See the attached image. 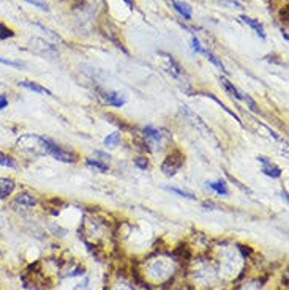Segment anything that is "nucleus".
Instances as JSON below:
<instances>
[{"label":"nucleus","mask_w":289,"mask_h":290,"mask_svg":"<svg viewBox=\"0 0 289 290\" xmlns=\"http://www.w3.org/2000/svg\"><path fill=\"white\" fill-rule=\"evenodd\" d=\"M45 150L48 156H52L54 159L62 161V162H74L77 158L76 155L68 150V148H63L62 145H57L55 142H52L51 139L45 137Z\"/></svg>","instance_id":"obj_1"},{"label":"nucleus","mask_w":289,"mask_h":290,"mask_svg":"<svg viewBox=\"0 0 289 290\" xmlns=\"http://www.w3.org/2000/svg\"><path fill=\"white\" fill-rule=\"evenodd\" d=\"M183 161H185V156L180 152H172L171 155H168L163 164H161V172L166 177H174L183 166Z\"/></svg>","instance_id":"obj_2"},{"label":"nucleus","mask_w":289,"mask_h":290,"mask_svg":"<svg viewBox=\"0 0 289 290\" xmlns=\"http://www.w3.org/2000/svg\"><path fill=\"white\" fill-rule=\"evenodd\" d=\"M18 183L11 177H0V201H6L16 193Z\"/></svg>","instance_id":"obj_3"},{"label":"nucleus","mask_w":289,"mask_h":290,"mask_svg":"<svg viewBox=\"0 0 289 290\" xmlns=\"http://www.w3.org/2000/svg\"><path fill=\"white\" fill-rule=\"evenodd\" d=\"M144 134V139H145V145H149L147 148H150V150H157V145L161 144V139H163V134H161L157 128H153V126H145L143 130Z\"/></svg>","instance_id":"obj_4"},{"label":"nucleus","mask_w":289,"mask_h":290,"mask_svg":"<svg viewBox=\"0 0 289 290\" xmlns=\"http://www.w3.org/2000/svg\"><path fill=\"white\" fill-rule=\"evenodd\" d=\"M261 164H263V174L267 175V177H270V178H280L281 177V169L277 166V164H273V162L267 158V156H263V155H259V156L256 158Z\"/></svg>","instance_id":"obj_5"},{"label":"nucleus","mask_w":289,"mask_h":290,"mask_svg":"<svg viewBox=\"0 0 289 290\" xmlns=\"http://www.w3.org/2000/svg\"><path fill=\"white\" fill-rule=\"evenodd\" d=\"M37 202H38L37 197H35L32 193H29V191H19V193L15 196V199H13V203H16L23 208H32L37 205Z\"/></svg>","instance_id":"obj_6"},{"label":"nucleus","mask_w":289,"mask_h":290,"mask_svg":"<svg viewBox=\"0 0 289 290\" xmlns=\"http://www.w3.org/2000/svg\"><path fill=\"white\" fill-rule=\"evenodd\" d=\"M101 98L104 103L108 106H112V108H122L126 103V98L122 93H117V91H104Z\"/></svg>","instance_id":"obj_7"},{"label":"nucleus","mask_w":289,"mask_h":290,"mask_svg":"<svg viewBox=\"0 0 289 290\" xmlns=\"http://www.w3.org/2000/svg\"><path fill=\"white\" fill-rule=\"evenodd\" d=\"M18 86L19 87H23V89H27V90H30V91H35V93H40V95H46V96H52V91L43 87V86H40L38 82H35V81H19L18 82Z\"/></svg>","instance_id":"obj_8"},{"label":"nucleus","mask_w":289,"mask_h":290,"mask_svg":"<svg viewBox=\"0 0 289 290\" xmlns=\"http://www.w3.org/2000/svg\"><path fill=\"white\" fill-rule=\"evenodd\" d=\"M169 3L174 6V10L179 13V15L185 19V21H192V6L188 3L177 2V0H169Z\"/></svg>","instance_id":"obj_9"},{"label":"nucleus","mask_w":289,"mask_h":290,"mask_svg":"<svg viewBox=\"0 0 289 290\" xmlns=\"http://www.w3.org/2000/svg\"><path fill=\"white\" fill-rule=\"evenodd\" d=\"M243 22L246 24V25H250L253 30L256 32V35L261 38V40H265V32H264V27H263V24L259 22V21H256V19H253V18H248V16H242L241 18Z\"/></svg>","instance_id":"obj_10"},{"label":"nucleus","mask_w":289,"mask_h":290,"mask_svg":"<svg viewBox=\"0 0 289 290\" xmlns=\"http://www.w3.org/2000/svg\"><path fill=\"white\" fill-rule=\"evenodd\" d=\"M220 82H221V86L224 87V90H226L231 96H234L236 100H242V93L237 90V87L229 79H226V77H220Z\"/></svg>","instance_id":"obj_11"},{"label":"nucleus","mask_w":289,"mask_h":290,"mask_svg":"<svg viewBox=\"0 0 289 290\" xmlns=\"http://www.w3.org/2000/svg\"><path fill=\"white\" fill-rule=\"evenodd\" d=\"M0 167H5V169H16L18 167V161L16 158H13L11 155L5 153L0 150Z\"/></svg>","instance_id":"obj_12"},{"label":"nucleus","mask_w":289,"mask_h":290,"mask_svg":"<svg viewBox=\"0 0 289 290\" xmlns=\"http://www.w3.org/2000/svg\"><path fill=\"white\" fill-rule=\"evenodd\" d=\"M207 186L210 189H214L217 194H220V196H228L229 194V191L226 188V183L221 181V180H218V181H210L207 183Z\"/></svg>","instance_id":"obj_13"},{"label":"nucleus","mask_w":289,"mask_h":290,"mask_svg":"<svg viewBox=\"0 0 289 290\" xmlns=\"http://www.w3.org/2000/svg\"><path fill=\"white\" fill-rule=\"evenodd\" d=\"M201 54H202V55H206V59L212 62L217 68H220L223 73H228V71H226V68H224V65H223V62H221L220 59H218L215 54H212L210 51H207V49H202V52H201Z\"/></svg>","instance_id":"obj_14"},{"label":"nucleus","mask_w":289,"mask_h":290,"mask_svg":"<svg viewBox=\"0 0 289 290\" xmlns=\"http://www.w3.org/2000/svg\"><path fill=\"white\" fill-rule=\"evenodd\" d=\"M204 95H206L207 98H210V100H212V101H215V103H217L218 106H220V108H221V109H223L224 112H228V114H229V115H231L232 118H234V120H237V122H239V123H241V125H242V120H241V118H239V115H237V114H234V112H232V111H231L229 108H226V104H223V103H221L220 100H218V98H217V96H214L212 93H204Z\"/></svg>","instance_id":"obj_15"},{"label":"nucleus","mask_w":289,"mask_h":290,"mask_svg":"<svg viewBox=\"0 0 289 290\" xmlns=\"http://www.w3.org/2000/svg\"><path fill=\"white\" fill-rule=\"evenodd\" d=\"M87 166L94 167L100 172H108L109 171V166L106 164V162L100 161V159H87Z\"/></svg>","instance_id":"obj_16"},{"label":"nucleus","mask_w":289,"mask_h":290,"mask_svg":"<svg viewBox=\"0 0 289 290\" xmlns=\"http://www.w3.org/2000/svg\"><path fill=\"white\" fill-rule=\"evenodd\" d=\"M119 142H120V133H111L108 137H104V145L106 147H117Z\"/></svg>","instance_id":"obj_17"},{"label":"nucleus","mask_w":289,"mask_h":290,"mask_svg":"<svg viewBox=\"0 0 289 290\" xmlns=\"http://www.w3.org/2000/svg\"><path fill=\"white\" fill-rule=\"evenodd\" d=\"M168 191H171L174 194H179L180 197H185V199H190V201H196V196H193L192 193H188V191H183V189H179V188H171V186H166Z\"/></svg>","instance_id":"obj_18"},{"label":"nucleus","mask_w":289,"mask_h":290,"mask_svg":"<svg viewBox=\"0 0 289 290\" xmlns=\"http://www.w3.org/2000/svg\"><path fill=\"white\" fill-rule=\"evenodd\" d=\"M0 63H2V65H6V67H11V68H24L25 67L23 62L5 59V57H2V55H0Z\"/></svg>","instance_id":"obj_19"},{"label":"nucleus","mask_w":289,"mask_h":290,"mask_svg":"<svg viewBox=\"0 0 289 290\" xmlns=\"http://www.w3.org/2000/svg\"><path fill=\"white\" fill-rule=\"evenodd\" d=\"M11 37H15V32H13L10 27H6L5 24L0 22V40H6Z\"/></svg>","instance_id":"obj_20"},{"label":"nucleus","mask_w":289,"mask_h":290,"mask_svg":"<svg viewBox=\"0 0 289 290\" xmlns=\"http://www.w3.org/2000/svg\"><path fill=\"white\" fill-rule=\"evenodd\" d=\"M135 166L138 167V169H141V171H145L147 167H149V159L147 158H144V156H138V158H135Z\"/></svg>","instance_id":"obj_21"},{"label":"nucleus","mask_w":289,"mask_h":290,"mask_svg":"<svg viewBox=\"0 0 289 290\" xmlns=\"http://www.w3.org/2000/svg\"><path fill=\"white\" fill-rule=\"evenodd\" d=\"M192 49H193V51H194L196 54H201V52H202V49H204V47L201 46V43H199V40L196 38L194 35L192 37Z\"/></svg>","instance_id":"obj_22"},{"label":"nucleus","mask_w":289,"mask_h":290,"mask_svg":"<svg viewBox=\"0 0 289 290\" xmlns=\"http://www.w3.org/2000/svg\"><path fill=\"white\" fill-rule=\"evenodd\" d=\"M25 2H29L30 5H35V6H37V8L43 10V11H49L48 5H46L45 2H41V0H25Z\"/></svg>","instance_id":"obj_23"},{"label":"nucleus","mask_w":289,"mask_h":290,"mask_svg":"<svg viewBox=\"0 0 289 290\" xmlns=\"http://www.w3.org/2000/svg\"><path fill=\"white\" fill-rule=\"evenodd\" d=\"M242 100H245L246 103H248V106H250V109L253 111V112H259V109H258V106H256V103L251 100V98L248 96V95H243L242 93Z\"/></svg>","instance_id":"obj_24"},{"label":"nucleus","mask_w":289,"mask_h":290,"mask_svg":"<svg viewBox=\"0 0 289 290\" xmlns=\"http://www.w3.org/2000/svg\"><path fill=\"white\" fill-rule=\"evenodd\" d=\"M10 106V100L5 93H0V111H5Z\"/></svg>","instance_id":"obj_25"},{"label":"nucleus","mask_w":289,"mask_h":290,"mask_svg":"<svg viewBox=\"0 0 289 290\" xmlns=\"http://www.w3.org/2000/svg\"><path fill=\"white\" fill-rule=\"evenodd\" d=\"M220 3H223V5H231V8H243V6L239 3V2H228V0H223V2H220Z\"/></svg>","instance_id":"obj_26"},{"label":"nucleus","mask_w":289,"mask_h":290,"mask_svg":"<svg viewBox=\"0 0 289 290\" xmlns=\"http://www.w3.org/2000/svg\"><path fill=\"white\" fill-rule=\"evenodd\" d=\"M228 177H229V178H231L232 181H234V183H236V185H237L239 188H241L242 191H245V193H251V191H250L248 188H246V186H243V185H242V183H241V181H237L236 178H232V177H231V175H228Z\"/></svg>","instance_id":"obj_27"},{"label":"nucleus","mask_w":289,"mask_h":290,"mask_svg":"<svg viewBox=\"0 0 289 290\" xmlns=\"http://www.w3.org/2000/svg\"><path fill=\"white\" fill-rule=\"evenodd\" d=\"M280 18L283 22H288V6H285V8H281L280 11Z\"/></svg>","instance_id":"obj_28"},{"label":"nucleus","mask_w":289,"mask_h":290,"mask_svg":"<svg viewBox=\"0 0 289 290\" xmlns=\"http://www.w3.org/2000/svg\"><path fill=\"white\" fill-rule=\"evenodd\" d=\"M123 2L130 6V8H135V0H123Z\"/></svg>","instance_id":"obj_29"},{"label":"nucleus","mask_w":289,"mask_h":290,"mask_svg":"<svg viewBox=\"0 0 289 290\" xmlns=\"http://www.w3.org/2000/svg\"><path fill=\"white\" fill-rule=\"evenodd\" d=\"M281 35H283V38L288 41V33H286V30H281Z\"/></svg>","instance_id":"obj_30"}]
</instances>
